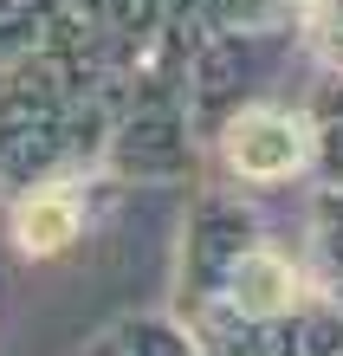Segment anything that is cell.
Masks as SVG:
<instances>
[{"label":"cell","mask_w":343,"mask_h":356,"mask_svg":"<svg viewBox=\"0 0 343 356\" xmlns=\"http://www.w3.org/2000/svg\"><path fill=\"white\" fill-rule=\"evenodd\" d=\"M305 123H292L285 111H246L227 136V162L246 181H285L292 169H305Z\"/></svg>","instance_id":"obj_1"},{"label":"cell","mask_w":343,"mask_h":356,"mask_svg":"<svg viewBox=\"0 0 343 356\" xmlns=\"http://www.w3.org/2000/svg\"><path fill=\"white\" fill-rule=\"evenodd\" d=\"M13 240L26 246V253H65V246L78 240V207L72 195H33L26 207L13 214Z\"/></svg>","instance_id":"obj_2"},{"label":"cell","mask_w":343,"mask_h":356,"mask_svg":"<svg viewBox=\"0 0 343 356\" xmlns=\"http://www.w3.org/2000/svg\"><path fill=\"white\" fill-rule=\"evenodd\" d=\"M233 305L246 318H278L292 305V266L272 259V253H246L240 272H233Z\"/></svg>","instance_id":"obj_3"}]
</instances>
